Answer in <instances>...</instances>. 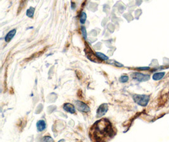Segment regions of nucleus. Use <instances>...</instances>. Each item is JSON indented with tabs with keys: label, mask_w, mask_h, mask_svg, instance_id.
Instances as JSON below:
<instances>
[{
	"label": "nucleus",
	"mask_w": 169,
	"mask_h": 142,
	"mask_svg": "<svg viewBox=\"0 0 169 142\" xmlns=\"http://www.w3.org/2000/svg\"><path fill=\"white\" fill-rule=\"evenodd\" d=\"M81 32H82V33H83V36L84 38V39L86 40L87 39V31H86V29L84 26H82L81 27Z\"/></svg>",
	"instance_id": "nucleus-15"
},
{
	"label": "nucleus",
	"mask_w": 169,
	"mask_h": 142,
	"mask_svg": "<svg viewBox=\"0 0 169 142\" xmlns=\"http://www.w3.org/2000/svg\"><path fill=\"white\" fill-rule=\"evenodd\" d=\"M16 31H17L16 29H13L11 31H10L6 35V36L5 37V41L7 42H9L15 36V35L16 34Z\"/></svg>",
	"instance_id": "nucleus-8"
},
{
	"label": "nucleus",
	"mask_w": 169,
	"mask_h": 142,
	"mask_svg": "<svg viewBox=\"0 0 169 142\" xmlns=\"http://www.w3.org/2000/svg\"><path fill=\"white\" fill-rule=\"evenodd\" d=\"M86 56H87V58H88V59H89L92 61L98 62V61H100V60L99 59V58L93 54L92 50L89 51V52H88V51H87V52H86Z\"/></svg>",
	"instance_id": "nucleus-9"
},
{
	"label": "nucleus",
	"mask_w": 169,
	"mask_h": 142,
	"mask_svg": "<svg viewBox=\"0 0 169 142\" xmlns=\"http://www.w3.org/2000/svg\"><path fill=\"white\" fill-rule=\"evenodd\" d=\"M86 18H87L86 14V13H84V12H82V14H81V15H80V22L82 23V24L85 23V22L86 21Z\"/></svg>",
	"instance_id": "nucleus-13"
},
{
	"label": "nucleus",
	"mask_w": 169,
	"mask_h": 142,
	"mask_svg": "<svg viewBox=\"0 0 169 142\" xmlns=\"http://www.w3.org/2000/svg\"><path fill=\"white\" fill-rule=\"evenodd\" d=\"M132 78L139 82H142L149 80L150 79V76L149 75H145L141 73L136 72L132 74Z\"/></svg>",
	"instance_id": "nucleus-3"
},
{
	"label": "nucleus",
	"mask_w": 169,
	"mask_h": 142,
	"mask_svg": "<svg viewBox=\"0 0 169 142\" xmlns=\"http://www.w3.org/2000/svg\"><path fill=\"white\" fill-rule=\"evenodd\" d=\"M74 103L75 106L79 111L83 113H88L90 111V108L85 103L79 100L75 101Z\"/></svg>",
	"instance_id": "nucleus-4"
},
{
	"label": "nucleus",
	"mask_w": 169,
	"mask_h": 142,
	"mask_svg": "<svg viewBox=\"0 0 169 142\" xmlns=\"http://www.w3.org/2000/svg\"><path fill=\"white\" fill-rule=\"evenodd\" d=\"M34 11H35V8L33 7H30L27 10V13L26 15L28 17L30 18H33L34 14Z\"/></svg>",
	"instance_id": "nucleus-12"
},
{
	"label": "nucleus",
	"mask_w": 169,
	"mask_h": 142,
	"mask_svg": "<svg viewBox=\"0 0 169 142\" xmlns=\"http://www.w3.org/2000/svg\"><path fill=\"white\" fill-rule=\"evenodd\" d=\"M64 109L67 113H69L71 114H74L76 113V108H75V106L73 104H70V103H66V104H65L64 106Z\"/></svg>",
	"instance_id": "nucleus-6"
},
{
	"label": "nucleus",
	"mask_w": 169,
	"mask_h": 142,
	"mask_svg": "<svg viewBox=\"0 0 169 142\" xmlns=\"http://www.w3.org/2000/svg\"><path fill=\"white\" fill-rule=\"evenodd\" d=\"M165 75V72H158V73H155V74H153V79L155 81H158L161 80L163 78H164V76Z\"/></svg>",
	"instance_id": "nucleus-10"
},
{
	"label": "nucleus",
	"mask_w": 169,
	"mask_h": 142,
	"mask_svg": "<svg viewBox=\"0 0 169 142\" xmlns=\"http://www.w3.org/2000/svg\"><path fill=\"white\" fill-rule=\"evenodd\" d=\"M128 80H129V76L126 75L122 76L119 79V81L122 83H126L127 82H128Z\"/></svg>",
	"instance_id": "nucleus-16"
},
{
	"label": "nucleus",
	"mask_w": 169,
	"mask_h": 142,
	"mask_svg": "<svg viewBox=\"0 0 169 142\" xmlns=\"http://www.w3.org/2000/svg\"><path fill=\"white\" fill-rule=\"evenodd\" d=\"M115 64L118 67H123L124 66L123 64H120L119 63H118V62H115Z\"/></svg>",
	"instance_id": "nucleus-18"
},
{
	"label": "nucleus",
	"mask_w": 169,
	"mask_h": 142,
	"mask_svg": "<svg viewBox=\"0 0 169 142\" xmlns=\"http://www.w3.org/2000/svg\"><path fill=\"white\" fill-rule=\"evenodd\" d=\"M36 126H37V130H38V131H42L45 130L46 128V122L44 120H40L37 122Z\"/></svg>",
	"instance_id": "nucleus-7"
},
{
	"label": "nucleus",
	"mask_w": 169,
	"mask_h": 142,
	"mask_svg": "<svg viewBox=\"0 0 169 142\" xmlns=\"http://www.w3.org/2000/svg\"><path fill=\"white\" fill-rule=\"evenodd\" d=\"M97 57L99 58L100 60H103V61H107L108 60V57L106 56L105 54L102 53H99L97 52L96 53Z\"/></svg>",
	"instance_id": "nucleus-11"
},
{
	"label": "nucleus",
	"mask_w": 169,
	"mask_h": 142,
	"mask_svg": "<svg viewBox=\"0 0 169 142\" xmlns=\"http://www.w3.org/2000/svg\"><path fill=\"white\" fill-rule=\"evenodd\" d=\"M133 98L136 104L142 107H146L149 101V96L147 95L134 94L133 95Z\"/></svg>",
	"instance_id": "nucleus-2"
},
{
	"label": "nucleus",
	"mask_w": 169,
	"mask_h": 142,
	"mask_svg": "<svg viewBox=\"0 0 169 142\" xmlns=\"http://www.w3.org/2000/svg\"><path fill=\"white\" fill-rule=\"evenodd\" d=\"M137 69H140V70H148L150 69L149 67H139V68H137Z\"/></svg>",
	"instance_id": "nucleus-17"
},
{
	"label": "nucleus",
	"mask_w": 169,
	"mask_h": 142,
	"mask_svg": "<svg viewBox=\"0 0 169 142\" xmlns=\"http://www.w3.org/2000/svg\"><path fill=\"white\" fill-rule=\"evenodd\" d=\"M58 142H65V140L64 139H62V140H60V141H58Z\"/></svg>",
	"instance_id": "nucleus-19"
},
{
	"label": "nucleus",
	"mask_w": 169,
	"mask_h": 142,
	"mask_svg": "<svg viewBox=\"0 0 169 142\" xmlns=\"http://www.w3.org/2000/svg\"><path fill=\"white\" fill-rule=\"evenodd\" d=\"M42 142H53V139L51 137L46 136L42 138Z\"/></svg>",
	"instance_id": "nucleus-14"
},
{
	"label": "nucleus",
	"mask_w": 169,
	"mask_h": 142,
	"mask_svg": "<svg viewBox=\"0 0 169 142\" xmlns=\"http://www.w3.org/2000/svg\"><path fill=\"white\" fill-rule=\"evenodd\" d=\"M112 133L111 124L106 119L98 121L91 128L92 138L95 139L96 141H101L103 138L111 137Z\"/></svg>",
	"instance_id": "nucleus-1"
},
{
	"label": "nucleus",
	"mask_w": 169,
	"mask_h": 142,
	"mask_svg": "<svg viewBox=\"0 0 169 142\" xmlns=\"http://www.w3.org/2000/svg\"><path fill=\"white\" fill-rule=\"evenodd\" d=\"M108 105L107 104H103L99 107L96 113L97 118H102L108 111Z\"/></svg>",
	"instance_id": "nucleus-5"
}]
</instances>
